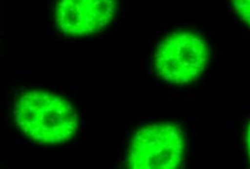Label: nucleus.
<instances>
[{
    "instance_id": "nucleus-1",
    "label": "nucleus",
    "mask_w": 250,
    "mask_h": 169,
    "mask_svg": "<svg viewBox=\"0 0 250 169\" xmlns=\"http://www.w3.org/2000/svg\"><path fill=\"white\" fill-rule=\"evenodd\" d=\"M14 116L28 138L45 145L66 143L78 127V116L72 105L45 90L23 93L15 102Z\"/></svg>"
},
{
    "instance_id": "nucleus-2",
    "label": "nucleus",
    "mask_w": 250,
    "mask_h": 169,
    "mask_svg": "<svg viewBox=\"0 0 250 169\" xmlns=\"http://www.w3.org/2000/svg\"><path fill=\"white\" fill-rule=\"evenodd\" d=\"M209 55L207 41L199 34L177 31L160 41L154 55V67L166 82L188 84L202 75Z\"/></svg>"
},
{
    "instance_id": "nucleus-3",
    "label": "nucleus",
    "mask_w": 250,
    "mask_h": 169,
    "mask_svg": "<svg viewBox=\"0 0 250 169\" xmlns=\"http://www.w3.org/2000/svg\"><path fill=\"white\" fill-rule=\"evenodd\" d=\"M185 153L181 129L172 123H154L139 129L132 138L127 155L131 168L180 167Z\"/></svg>"
},
{
    "instance_id": "nucleus-4",
    "label": "nucleus",
    "mask_w": 250,
    "mask_h": 169,
    "mask_svg": "<svg viewBox=\"0 0 250 169\" xmlns=\"http://www.w3.org/2000/svg\"><path fill=\"white\" fill-rule=\"evenodd\" d=\"M115 11L116 0H58L55 23L66 36H90L106 27Z\"/></svg>"
},
{
    "instance_id": "nucleus-5",
    "label": "nucleus",
    "mask_w": 250,
    "mask_h": 169,
    "mask_svg": "<svg viewBox=\"0 0 250 169\" xmlns=\"http://www.w3.org/2000/svg\"><path fill=\"white\" fill-rule=\"evenodd\" d=\"M239 17L250 27V0H229Z\"/></svg>"
},
{
    "instance_id": "nucleus-6",
    "label": "nucleus",
    "mask_w": 250,
    "mask_h": 169,
    "mask_svg": "<svg viewBox=\"0 0 250 169\" xmlns=\"http://www.w3.org/2000/svg\"><path fill=\"white\" fill-rule=\"evenodd\" d=\"M246 141H247V150H248L249 158H250V122L247 127V134H246Z\"/></svg>"
}]
</instances>
